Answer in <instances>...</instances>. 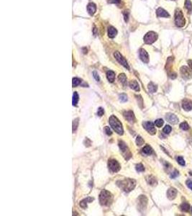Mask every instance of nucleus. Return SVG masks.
I'll use <instances>...</instances> for the list:
<instances>
[{"instance_id":"nucleus-2","label":"nucleus","mask_w":192,"mask_h":216,"mask_svg":"<svg viewBox=\"0 0 192 216\" xmlns=\"http://www.w3.org/2000/svg\"><path fill=\"white\" fill-rule=\"evenodd\" d=\"M109 124L111 125L112 129L115 131L116 133L119 134V135H123L124 130H123L122 128V125L117 117H115V115H111V117L109 118Z\"/></svg>"},{"instance_id":"nucleus-47","label":"nucleus","mask_w":192,"mask_h":216,"mask_svg":"<svg viewBox=\"0 0 192 216\" xmlns=\"http://www.w3.org/2000/svg\"><path fill=\"white\" fill-rule=\"evenodd\" d=\"M108 2L111 4H118L120 2V0H109Z\"/></svg>"},{"instance_id":"nucleus-46","label":"nucleus","mask_w":192,"mask_h":216,"mask_svg":"<svg viewBox=\"0 0 192 216\" xmlns=\"http://www.w3.org/2000/svg\"><path fill=\"white\" fill-rule=\"evenodd\" d=\"M186 185L190 190H192V181L191 180H187L186 181Z\"/></svg>"},{"instance_id":"nucleus-21","label":"nucleus","mask_w":192,"mask_h":216,"mask_svg":"<svg viewBox=\"0 0 192 216\" xmlns=\"http://www.w3.org/2000/svg\"><path fill=\"white\" fill-rule=\"evenodd\" d=\"M146 180H147V182H148V183L150 185L152 186L156 185L157 183V180L155 179V178L153 176H148V177H147Z\"/></svg>"},{"instance_id":"nucleus-12","label":"nucleus","mask_w":192,"mask_h":216,"mask_svg":"<svg viewBox=\"0 0 192 216\" xmlns=\"http://www.w3.org/2000/svg\"><path fill=\"white\" fill-rule=\"evenodd\" d=\"M140 58L141 59V61L145 64H148L149 62V56H148V53H147L145 50L140 49Z\"/></svg>"},{"instance_id":"nucleus-20","label":"nucleus","mask_w":192,"mask_h":216,"mask_svg":"<svg viewBox=\"0 0 192 216\" xmlns=\"http://www.w3.org/2000/svg\"><path fill=\"white\" fill-rule=\"evenodd\" d=\"M117 34V31L114 27H109L108 29V36L110 38H114Z\"/></svg>"},{"instance_id":"nucleus-31","label":"nucleus","mask_w":192,"mask_h":216,"mask_svg":"<svg viewBox=\"0 0 192 216\" xmlns=\"http://www.w3.org/2000/svg\"><path fill=\"white\" fill-rule=\"evenodd\" d=\"M81 82V80L78 78H73L72 81V84H73V87H76L77 86H78Z\"/></svg>"},{"instance_id":"nucleus-15","label":"nucleus","mask_w":192,"mask_h":216,"mask_svg":"<svg viewBox=\"0 0 192 216\" xmlns=\"http://www.w3.org/2000/svg\"><path fill=\"white\" fill-rule=\"evenodd\" d=\"M156 15L159 17H165V18L170 17V15L168 14V12L167 11H165L164 9L161 7L158 8L156 10Z\"/></svg>"},{"instance_id":"nucleus-29","label":"nucleus","mask_w":192,"mask_h":216,"mask_svg":"<svg viewBox=\"0 0 192 216\" xmlns=\"http://www.w3.org/2000/svg\"><path fill=\"white\" fill-rule=\"evenodd\" d=\"M180 210L184 212H188L190 209V205L187 202H184L182 205H180Z\"/></svg>"},{"instance_id":"nucleus-24","label":"nucleus","mask_w":192,"mask_h":216,"mask_svg":"<svg viewBox=\"0 0 192 216\" xmlns=\"http://www.w3.org/2000/svg\"><path fill=\"white\" fill-rule=\"evenodd\" d=\"M118 79L124 86L126 85V84H127V77H126L125 74H120L119 76H118Z\"/></svg>"},{"instance_id":"nucleus-42","label":"nucleus","mask_w":192,"mask_h":216,"mask_svg":"<svg viewBox=\"0 0 192 216\" xmlns=\"http://www.w3.org/2000/svg\"><path fill=\"white\" fill-rule=\"evenodd\" d=\"M104 131H105V133H106V134L107 135H108V136H111V134H112V133H111V130H110V128L108 127V126H106L105 128H104Z\"/></svg>"},{"instance_id":"nucleus-27","label":"nucleus","mask_w":192,"mask_h":216,"mask_svg":"<svg viewBox=\"0 0 192 216\" xmlns=\"http://www.w3.org/2000/svg\"><path fill=\"white\" fill-rule=\"evenodd\" d=\"M185 8L188 10V13H191L192 11V3L190 0L185 1Z\"/></svg>"},{"instance_id":"nucleus-11","label":"nucleus","mask_w":192,"mask_h":216,"mask_svg":"<svg viewBox=\"0 0 192 216\" xmlns=\"http://www.w3.org/2000/svg\"><path fill=\"white\" fill-rule=\"evenodd\" d=\"M124 117L127 120V121L130 122V123H133L135 122V118H134V113L132 111H127L124 112Z\"/></svg>"},{"instance_id":"nucleus-17","label":"nucleus","mask_w":192,"mask_h":216,"mask_svg":"<svg viewBox=\"0 0 192 216\" xmlns=\"http://www.w3.org/2000/svg\"><path fill=\"white\" fill-rule=\"evenodd\" d=\"M139 207L140 208H145L147 205V202H148V200L146 198L145 196L144 195H141L140 197H139Z\"/></svg>"},{"instance_id":"nucleus-35","label":"nucleus","mask_w":192,"mask_h":216,"mask_svg":"<svg viewBox=\"0 0 192 216\" xmlns=\"http://www.w3.org/2000/svg\"><path fill=\"white\" fill-rule=\"evenodd\" d=\"M136 143L138 146H142L144 143V140L141 136H138L136 138Z\"/></svg>"},{"instance_id":"nucleus-34","label":"nucleus","mask_w":192,"mask_h":216,"mask_svg":"<svg viewBox=\"0 0 192 216\" xmlns=\"http://www.w3.org/2000/svg\"><path fill=\"white\" fill-rule=\"evenodd\" d=\"M164 123V121L162 120V119H158V120H156L155 122V125L157 126V128H161L163 125Z\"/></svg>"},{"instance_id":"nucleus-44","label":"nucleus","mask_w":192,"mask_h":216,"mask_svg":"<svg viewBox=\"0 0 192 216\" xmlns=\"http://www.w3.org/2000/svg\"><path fill=\"white\" fill-rule=\"evenodd\" d=\"M93 76H94V78L96 79V81H99L100 78H99V75H98V74H97V72L96 71L93 72Z\"/></svg>"},{"instance_id":"nucleus-49","label":"nucleus","mask_w":192,"mask_h":216,"mask_svg":"<svg viewBox=\"0 0 192 216\" xmlns=\"http://www.w3.org/2000/svg\"><path fill=\"white\" fill-rule=\"evenodd\" d=\"M191 211H192V208H191Z\"/></svg>"},{"instance_id":"nucleus-16","label":"nucleus","mask_w":192,"mask_h":216,"mask_svg":"<svg viewBox=\"0 0 192 216\" xmlns=\"http://www.w3.org/2000/svg\"><path fill=\"white\" fill-rule=\"evenodd\" d=\"M176 195H177V190H176L175 188L171 187V188H170V189L168 190V192H167V196H168V198L169 200H173V199H175L176 197Z\"/></svg>"},{"instance_id":"nucleus-40","label":"nucleus","mask_w":192,"mask_h":216,"mask_svg":"<svg viewBox=\"0 0 192 216\" xmlns=\"http://www.w3.org/2000/svg\"><path fill=\"white\" fill-rule=\"evenodd\" d=\"M104 113V110L102 107H99L98 110H97V115L99 116V117H101Z\"/></svg>"},{"instance_id":"nucleus-9","label":"nucleus","mask_w":192,"mask_h":216,"mask_svg":"<svg viewBox=\"0 0 192 216\" xmlns=\"http://www.w3.org/2000/svg\"><path fill=\"white\" fill-rule=\"evenodd\" d=\"M114 56H115V58H116V60L118 61L120 64L122 65L125 68L129 69V66H128L127 61H126L125 58L121 55V53H119V51H116L115 53H114Z\"/></svg>"},{"instance_id":"nucleus-26","label":"nucleus","mask_w":192,"mask_h":216,"mask_svg":"<svg viewBox=\"0 0 192 216\" xmlns=\"http://www.w3.org/2000/svg\"><path fill=\"white\" fill-rule=\"evenodd\" d=\"M157 86L155 84H154L153 82H150L149 84H148V90L150 91V93H155V91H157Z\"/></svg>"},{"instance_id":"nucleus-33","label":"nucleus","mask_w":192,"mask_h":216,"mask_svg":"<svg viewBox=\"0 0 192 216\" xmlns=\"http://www.w3.org/2000/svg\"><path fill=\"white\" fill-rule=\"evenodd\" d=\"M180 128L182 129V130H187L189 129V125H188L187 122H182V123H180Z\"/></svg>"},{"instance_id":"nucleus-10","label":"nucleus","mask_w":192,"mask_h":216,"mask_svg":"<svg viewBox=\"0 0 192 216\" xmlns=\"http://www.w3.org/2000/svg\"><path fill=\"white\" fill-rule=\"evenodd\" d=\"M143 127L151 135H155L156 133V130L155 128L154 124L152 122H145L143 123Z\"/></svg>"},{"instance_id":"nucleus-3","label":"nucleus","mask_w":192,"mask_h":216,"mask_svg":"<svg viewBox=\"0 0 192 216\" xmlns=\"http://www.w3.org/2000/svg\"><path fill=\"white\" fill-rule=\"evenodd\" d=\"M113 200V196L107 190H102L99 194L100 204L104 206H109L111 205Z\"/></svg>"},{"instance_id":"nucleus-19","label":"nucleus","mask_w":192,"mask_h":216,"mask_svg":"<svg viewBox=\"0 0 192 216\" xmlns=\"http://www.w3.org/2000/svg\"><path fill=\"white\" fill-rule=\"evenodd\" d=\"M93 200H94V198H92V197L85 198L84 200H83L80 202V206H81L82 208H87V204H88V202H92Z\"/></svg>"},{"instance_id":"nucleus-14","label":"nucleus","mask_w":192,"mask_h":216,"mask_svg":"<svg viewBox=\"0 0 192 216\" xmlns=\"http://www.w3.org/2000/svg\"><path fill=\"white\" fill-rule=\"evenodd\" d=\"M182 107L186 111H190L192 110V101L188 99H185L182 102Z\"/></svg>"},{"instance_id":"nucleus-25","label":"nucleus","mask_w":192,"mask_h":216,"mask_svg":"<svg viewBox=\"0 0 192 216\" xmlns=\"http://www.w3.org/2000/svg\"><path fill=\"white\" fill-rule=\"evenodd\" d=\"M153 152V150L150 146H145L144 148H142V153L145 155H150Z\"/></svg>"},{"instance_id":"nucleus-7","label":"nucleus","mask_w":192,"mask_h":216,"mask_svg":"<svg viewBox=\"0 0 192 216\" xmlns=\"http://www.w3.org/2000/svg\"><path fill=\"white\" fill-rule=\"evenodd\" d=\"M180 74L185 80L190 79L192 77V70L186 66H184L180 68Z\"/></svg>"},{"instance_id":"nucleus-38","label":"nucleus","mask_w":192,"mask_h":216,"mask_svg":"<svg viewBox=\"0 0 192 216\" xmlns=\"http://www.w3.org/2000/svg\"><path fill=\"white\" fill-rule=\"evenodd\" d=\"M78 118L75 119L73 121V132H74L78 128Z\"/></svg>"},{"instance_id":"nucleus-30","label":"nucleus","mask_w":192,"mask_h":216,"mask_svg":"<svg viewBox=\"0 0 192 216\" xmlns=\"http://www.w3.org/2000/svg\"><path fill=\"white\" fill-rule=\"evenodd\" d=\"M173 61V57H169L168 58V61H167V64H166V70L167 71H169L170 68L172 66V63Z\"/></svg>"},{"instance_id":"nucleus-32","label":"nucleus","mask_w":192,"mask_h":216,"mask_svg":"<svg viewBox=\"0 0 192 216\" xmlns=\"http://www.w3.org/2000/svg\"><path fill=\"white\" fill-rule=\"evenodd\" d=\"M135 168H136L137 171H138V172H142V171H145V168H144V167H143V165H142V163H138V164H137Z\"/></svg>"},{"instance_id":"nucleus-8","label":"nucleus","mask_w":192,"mask_h":216,"mask_svg":"<svg viewBox=\"0 0 192 216\" xmlns=\"http://www.w3.org/2000/svg\"><path fill=\"white\" fill-rule=\"evenodd\" d=\"M108 167H109V170L111 171V172H117L120 170V165L119 163L116 161V160L114 159H111L108 162Z\"/></svg>"},{"instance_id":"nucleus-13","label":"nucleus","mask_w":192,"mask_h":216,"mask_svg":"<svg viewBox=\"0 0 192 216\" xmlns=\"http://www.w3.org/2000/svg\"><path fill=\"white\" fill-rule=\"evenodd\" d=\"M165 118L171 124H174L175 125V124H177L178 122V118H177L176 115H174V114H167L166 116H165Z\"/></svg>"},{"instance_id":"nucleus-36","label":"nucleus","mask_w":192,"mask_h":216,"mask_svg":"<svg viewBox=\"0 0 192 216\" xmlns=\"http://www.w3.org/2000/svg\"><path fill=\"white\" fill-rule=\"evenodd\" d=\"M163 130V133H165V134H168V133L171 132L172 128H171V127L170 125H165Z\"/></svg>"},{"instance_id":"nucleus-48","label":"nucleus","mask_w":192,"mask_h":216,"mask_svg":"<svg viewBox=\"0 0 192 216\" xmlns=\"http://www.w3.org/2000/svg\"><path fill=\"white\" fill-rule=\"evenodd\" d=\"M188 66H189L190 68H191V69L192 70V61H191V60H188Z\"/></svg>"},{"instance_id":"nucleus-41","label":"nucleus","mask_w":192,"mask_h":216,"mask_svg":"<svg viewBox=\"0 0 192 216\" xmlns=\"http://www.w3.org/2000/svg\"><path fill=\"white\" fill-rule=\"evenodd\" d=\"M123 15H124V18H125V21L127 23L129 19V12L128 11H125L123 12Z\"/></svg>"},{"instance_id":"nucleus-45","label":"nucleus","mask_w":192,"mask_h":216,"mask_svg":"<svg viewBox=\"0 0 192 216\" xmlns=\"http://www.w3.org/2000/svg\"><path fill=\"white\" fill-rule=\"evenodd\" d=\"M169 76H170L172 79H176L177 77L176 73V72H171V73L169 74Z\"/></svg>"},{"instance_id":"nucleus-43","label":"nucleus","mask_w":192,"mask_h":216,"mask_svg":"<svg viewBox=\"0 0 192 216\" xmlns=\"http://www.w3.org/2000/svg\"><path fill=\"white\" fill-rule=\"evenodd\" d=\"M179 175V173H178V171L177 170H175L173 172H172L171 173V178H176V177H178Z\"/></svg>"},{"instance_id":"nucleus-6","label":"nucleus","mask_w":192,"mask_h":216,"mask_svg":"<svg viewBox=\"0 0 192 216\" xmlns=\"http://www.w3.org/2000/svg\"><path fill=\"white\" fill-rule=\"evenodd\" d=\"M157 39V35L153 31L148 32L147 34L144 36V42L146 44H152L154 42H155Z\"/></svg>"},{"instance_id":"nucleus-23","label":"nucleus","mask_w":192,"mask_h":216,"mask_svg":"<svg viewBox=\"0 0 192 216\" xmlns=\"http://www.w3.org/2000/svg\"><path fill=\"white\" fill-rule=\"evenodd\" d=\"M130 87L131 89H134V91H140V87H139L138 83L136 81H134V80L130 81Z\"/></svg>"},{"instance_id":"nucleus-28","label":"nucleus","mask_w":192,"mask_h":216,"mask_svg":"<svg viewBox=\"0 0 192 216\" xmlns=\"http://www.w3.org/2000/svg\"><path fill=\"white\" fill-rule=\"evenodd\" d=\"M78 99H79L78 95V93H77L76 91H75V92L73 93V99H72V102H73V106H76L77 103L78 102Z\"/></svg>"},{"instance_id":"nucleus-4","label":"nucleus","mask_w":192,"mask_h":216,"mask_svg":"<svg viewBox=\"0 0 192 216\" xmlns=\"http://www.w3.org/2000/svg\"><path fill=\"white\" fill-rule=\"evenodd\" d=\"M175 23L177 27H182L186 24V19L184 16L183 15V12L179 9H177L175 12Z\"/></svg>"},{"instance_id":"nucleus-22","label":"nucleus","mask_w":192,"mask_h":216,"mask_svg":"<svg viewBox=\"0 0 192 216\" xmlns=\"http://www.w3.org/2000/svg\"><path fill=\"white\" fill-rule=\"evenodd\" d=\"M107 77L110 82H113L115 79V73L112 71H108L107 72Z\"/></svg>"},{"instance_id":"nucleus-1","label":"nucleus","mask_w":192,"mask_h":216,"mask_svg":"<svg viewBox=\"0 0 192 216\" xmlns=\"http://www.w3.org/2000/svg\"><path fill=\"white\" fill-rule=\"evenodd\" d=\"M117 184L126 192H129L135 187L136 182L132 179H125L117 182Z\"/></svg>"},{"instance_id":"nucleus-5","label":"nucleus","mask_w":192,"mask_h":216,"mask_svg":"<svg viewBox=\"0 0 192 216\" xmlns=\"http://www.w3.org/2000/svg\"><path fill=\"white\" fill-rule=\"evenodd\" d=\"M119 148H120V151L122 153L123 156L125 157V159L126 160L130 159L131 158V156H132V154H131L128 147L126 146L125 143L122 141V140L119 141Z\"/></svg>"},{"instance_id":"nucleus-18","label":"nucleus","mask_w":192,"mask_h":216,"mask_svg":"<svg viewBox=\"0 0 192 216\" xmlns=\"http://www.w3.org/2000/svg\"><path fill=\"white\" fill-rule=\"evenodd\" d=\"M87 11H88V14L91 16H92L94 15V13L96 11V7L95 4L94 3H90L88 4L87 6Z\"/></svg>"},{"instance_id":"nucleus-39","label":"nucleus","mask_w":192,"mask_h":216,"mask_svg":"<svg viewBox=\"0 0 192 216\" xmlns=\"http://www.w3.org/2000/svg\"><path fill=\"white\" fill-rule=\"evenodd\" d=\"M177 161H178V163H179L180 165H181V166H184L185 165L184 159L183 157H181V156H178V157L177 158Z\"/></svg>"},{"instance_id":"nucleus-37","label":"nucleus","mask_w":192,"mask_h":216,"mask_svg":"<svg viewBox=\"0 0 192 216\" xmlns=\"http://www.w3.org/2000/svg\"><path fill=\"white\" fill-rule=\"evenodd\" d=\"M119 100L122 102H126L127 101V95L125 94H122L119 95Z\"/></svg>"}]
</instances>
